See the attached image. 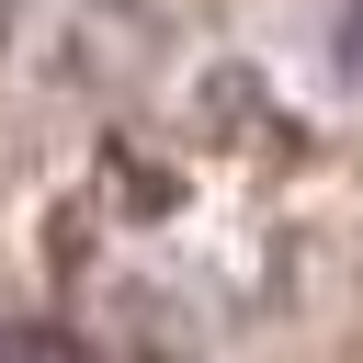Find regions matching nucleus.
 Returning a JSON list of instances; mask_svg holds the SVG:
<instances>
[{"label": "nucleus", "instance_id": "1", "mask_svg": "<svg viewBox=\"0 0 363 363\" xmlns=\"http://www.w3.org/2000/svg\"><path fill=\"white\" fill-rule=\"evenodd\" d=\"M340 68H352V79H363V0H352V11H340Z\"/></svg>", "mask_w": 363, "mask_h": 363}]
</instances>
